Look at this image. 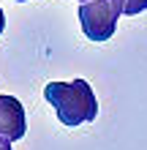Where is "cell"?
I'll list each match as a JSON object with an SVG mask.
<instances>
[{
  "label": "cell",
  "mask_w": 147,
  "mask_h": 150,
  "mask_svg": "<svg viewBox=\"0 0 147 150\" xmlns=\"http://www.w3.org/2000/svg\"><path fill=\"white\" fill-rule=\"evenodd\" d=\"M44 98L52 104L57 120L63 126H82V123H93L98 115V98L93 87L84 79H74V82H49L44 87Z\"/></svg>",
  "instance_id": "1"
},
{
  "label": "cell",
  "mask_w": 147,
  "mask_h": 150,
  "mask_svg": "<svg viewBox=\"0 0 147 150\" xmlns=\"http://www.w3.org/2000/svg\"><path fill=\"white\" fill-rule=\"evenodd\" d=\"M16 3H27V0H16Z\"/></svg>",
  "instance_id": "7"
},
{
  "label": "cell",
  "mask_w": 147,
  "mask_h": 150,
  "mask_svg": "<svg viewBox=\"0 0 147 150\" xmlns=\"http://www.w3.org/2000/svg\"><path fill=\"white\" fill-rule=\"evenodd\" d=\"M27 120H25V107L14 96H0V145H11L25 137Z\"/></svg>",
  "instance_id": "3"
},
{
  "label": "cell",
  "mask_w": 147,
  "mask_h": 150,
  "mask_svg": "<svg viewBox=\"0 0 147 150\" xmlns=\"http://www.w3.org/2000/svg\"><path fill=\"white\" fill-rule=\"evenodd\" d=\"M147 11V0H125V16H136Z\"/></svg>",
  "instance_id": "4"
},
{
  "label": "cell",
  "mask_w": 147,
  "mask_h": 150,
  "mask_svg": "<svg viewBox=\"0 0 147 150\" xmlns=\"http://www.w3.org/2000/svg\"><path fill=\"white\" fill-rule=\"evenodd\" d=\"M120 8L112 0H90V3H79V25L82 33L90 41L103 44L115 36L117 19H120Z\"/></svg>",
  "instance_id": "2"
},
{
  "label": "cell",
  "mask_w": 147,
  "mask_h": 150,
  "mask_svg": "<svg viewBox=\"0 0 147 150\" xmlns=\"http://www.w3.org/2000/svg\"><path fill=\"white\" fill-rule=\"evenodd\" d=\"M82 3H90V0H82Z\"/></svg>",
  "instance_id": "8"
},
{
  "label": "cell",
  "mask_w": 147,
  "mask_h": 150,
  "mask_svg": "<svg viewBox=\"0 0 147 150\" xmlns=\"http://www.w3.org/2000/svg\"><path fill=\"white\" fill-rule=\"evenodd\" d=\"M0 150H11V145H0Z\"/></svg>",
  "instance_id": "6"
},
{
  "label": "cell",
  "mask_w": 147,
  "mask_h": 150,
  "mask_svg": "<svg viewBox=\"0 0 147 150\" xmlns=\"http://www.w3.org/2000/svg\"><path fill=\"white\" fill-rule=\"evenodd\" d=\"M3 30H6V14H3V8H0V36H3Z\"/></svg>",
  "instance_id": "5"
}]
</instances>
